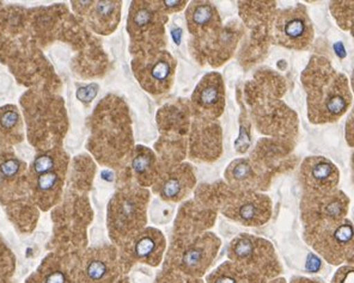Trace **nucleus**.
<instances>
[{
	"instance_id": "c85d7f7f",
	"label": "nucleus",
	"mask_w": 354,
	"mask_h": 283,
	"mask_svg": "<svg viewBox=\"0 0 354 283\" xmlns=\"http://www.w3.org/2000/svg\"><path fill=\"white\" fill-rule=\"evenodd\" d=\"M163 4H165L164 5L165 9L180 10L186 3L185 1H163Z\"/></svg>"
},
{
	"instance_id": "b1692460",
	"label": "nucleus",
	"mask_w": 354,
	"mask_h": 283,
	"mask_svg": "<svg viewBox=\"0 0 354 283\" xmlns=\"http://www.w3.org/2000/svg\"><path fill=\"white\" fill-rule=\"evenodd\" d=\"M54 165H55V160H54L53 157L41 155L35 160L34 168H35L36 173L42 175V173H50L54 168Z\"/></svg>"
},
{
	"instance_id": "ddd939ff",
	"label": "nucleus",
	"mask_w": 354,
	"mask_h": 283,
	"mask_svg": "<svg viewBox=\"0 0 354 283\" xmlns=\"http://www.w3.org/2000/svg\"><path fill=\"white\" fill-rule=\"evenodd\" d=\"M195 110L200 115L217 117L224 108V86L218 75H209L201 80L193 96Z\"/></svg>"
},
{
	"instance_id": "4468645a",
	"label": "nucleus",
	"mask_w": 354,
	"mask_h": 283,
	"mask_svg": "<svg viewBox=\"0 0 354 283\" xmlns=\"http://www.w3.org/2000/svg\"><path fill=\"white\" fill-rule=\"evenodd\" d=\"M131 248L133 256L136 257L138 261L150 266H158L165 248V240L160 231L147 228L139 232L132 239Z\"/></svg>"
},
{
	"instance_id": "5701e85b",
	"label": "nucleus",
	"mask_w": 354,
	"mask_h": 283,
	"mask_svg": "<svg viewBox=\"0 0 354 283\" xmlns=\"http://www.w3.org/2000/svg\"><path fill=\"white\" fill-rule=\"evenodd\" d=\"M347 266L341 268L333 279V283H354V253L348 258Z\"/></svg>"
},
{
	"instance_id": "4be33fe9",
	"label": "nucleus",
	"mask_w": 354,
	"mask_h": 283,
	"mask_svg": "<svg viewBox=\"0 0 354 283\" xmlns=\"http://www.w3.org/2000/svg\"><path fill=\"white\" fill-rule=\"evenodd\" d=\"M41 281L44 283H73L70 275L57 263H47L44 262L41 266L40 271L37 273Z\"/></svg>"
},
{
	"instance_id": "20e7f679",
	"label": "nucleus",
	"mask_w": 354,
	"mask_h": 283,
	"mask_svg": "<svg viewBox=\"0 0 354 283\" xmlns=\"http://www.w3.org/2000/svg\"><path fill=\"white\" fill-rule=\"evenodd\" d=\"M232 261L257 274L274 276L279 274V264L274 250L268 242L252 235H242L231 243Z\"/></svg>"
},
{
	"instance_id": "f3484780",
	"label": "nucleus",
	"mask_w": 354,
	"mask_h": 283,
	"mask_svg": "<svg viewBox=\"0 0 354 283\" xmlns=\"http://www.w3.org/2000/svg\"><path fill=\"white\" fill-rule=\"evenodd\" d=\"M187 21L192 32L196 35L199 32H208L218 24L216 9L208 3H193L187 11Z\"/></svg>"
},
{
	"instance_id": "a211bd4d",
	"label": "nucleus",
	"mask_w": 354,
	"mask_h": 283,
	"mask_svg": "<svg viewBox=\"0 0 354 283\" xmlns=\"http://www.w3.org/2000/svg\"><path fill=\"white\" fill-rule=\"evenodd\" d=\"M227 176L234 184L241 186L245 191L260 188L259 168H255L249 160H237L231 165Z\"/></svg>"
},
{
	"instance_id": "9d476101",
	"label": "nucleus",
	"mask_w": 354,
	"mask_h": 283,
	"mask_svg": "<svg viewBox=\"0 0 354 283\" xmlns=\"http://www.w3.org/2000/svg\"><path fill=\"white\" fill-rule=\"evenodd\" d=\"M340 173L337 165L324 157H309L301 168V182L306 194H326L337 189Z\"/></svg>"
},
{
	"instance_id": "6ab92c4d",
	"label": "nucleus",
	"mask_w": 354,
	"mask_h": 283,
	"mask_svg": "<svg viewBox=\"0 0 354 283\" xmlns=\"http://www.w3.org/2000/svg\"><path fill=\"white\" fill-rule=\"evenodd\" d=\"M120 3H114V1H101L95 5L93 12H91V21L93 24L98 26V31L101 32H106L111 31V26L116 27L118 18H119Z\"/></svg>"
},
{
	"instance_id": "473e14b6",
	"label": "nucleus",
	"mask_w": 354,
	"mask_h": 283,
	"mask_svg": "<svg viewBox=\"0 0 354 283\" xmlns=\"http://www.w3.org/2000/svg\"><path fill=\"white\" fill-rule=\"evenodd\" d=\"M352 170H353V182H354V153H353V157H352Z\"/></svg>"
},
{
	"instance_id": "6e6552de",
	"label": "nucleus",
	"mask_w": 354,
	"mask_h": 283,
	"mask_svg": "<svg viewBox=\"0 0 354 283\" xmlns=\"http://www.w3.org/2000/svg\"><path fill=\"white\" fill-rule=\"evenodd\" d=\"M348 197L337 189L326 194H306L301 202L303 220L306 225L342 220L348 211Z\"/></svg>"
},
{
	"instance_id": "dca6fc26",
	"label": "nucleus",
	"mask_w": 354,
	"mask_h": 283,
	"mask_svg": "<svg viewBox=\"0 0 354 283\" xmlns=\"http://www.w3.org/2000/svg\"><path fill=\"white\" fill-rule=\"evenodd\" d=\"M208 283H265V281L262 279V275L235 262H229L208 276Z\"/></svg>"
},
{
	"instance_id": "9b49d317",
	"label": "nucleus",
	"mask_w": 354,
	"mask_h": 283,
	"mask_svg": "<svg viewBox=\"0 0 354 283\" xmlns=\"http://www.w3.org/2000/svg\"><path fill=\"white\" fill-rule=\"evenodd\" d=\"M219 248V240L212 233L203 235L191 244L182 255L181 269L187 274L201 276L212 264Z\"/></svg>"
},
{
	"instance_id": "bb28decb",
	"label": "nucleus",
	"mask_w": 354,
	"mask_h": 283,
	"mask_svg": "<svg viewBox=\"0 0 354 283\" xmlns=\"http://www.w3.org/2000/svg\"><path fill=\"white\" fill-rule=\"evenodd\" d=\"M346 140L351 147H354V109L346 124Z\"/></svg>"
},
{
	"instance_id": "c756f323",
	"label": "nucleus",
	"mask_w": 354,
	"mask_h": 283,
	"mask_svg": "<svg viewBox=\"0 0 354 283\" xmlns=\"http://www.w3.org/2000/svg\"><path fill=\"white\" fill-rule=\"evenodd\" d=\"M27 283H44L41 281L40 276L37 274L31 275L30 277L27 280Z\"/></svg>"
},
{
	"instance_id": "412c9836",
	"label": "nucleus",
	"mask_w": 354,
	"mask_h": 283,
	"mask_svg": "<svg viewBox=\"0 0 354 283\" xmlns=\"http://www.w3.org/2000/svg\"><path fill=\"white\" fill-rule=\"evenodd\" d=\"M330 11L339 27L354 37V1H333Z\"/></svg>"
},
{
	"instance_id": "423d86ee",
	"label": "nucleus",
	"mask_w": 354,
	"mask_h": 283,
	"mask_svg": "<svg viewBox=\"0 0 354 283\" xmlns=\"http://www.w3.org/2000/svg\"><path fill=\"white\" fill-rule=\"evenodd\" d=\"M133 67L138 80L149 92H165L170 88L175 62L167 52L142 55L134 60Z\"/></svg>"
},
{
	"instance_id": "7ed1b4c3",
	"label": "nucleus",
	"mask_w": 354,
	"mask_h": 283,
	"mask_svg": "<svg viewBox=\"0 0 354 283\" xmlns=\"http://www.w3.org/2000/svg\"><path fill=\"white\" fill-rule=\"evenodd\" d=\"M147 195L144 191H126L116 195L109 204V230L114 239L134 238L145 225Z\"/></svg>"
},
{
	"instance_id": "f03ea898",
	"label": "nucleus",
	"mask_w": 354,
	"mask_h": 283,
	"mask_svg": "<svg viewBox=\"0 0 354 283\" xmlns=\"http://www.w3.org/2000/svg\"><path fill=\"white\" fill-rule=\"evenodd\" d=\"M306 238L330 264L345 263L354 253V225L347 219L306 225Z\"/></svg>"
},
{
	"instance_id": "f8f14e48",
	"label": "nucleus",
	"mask_w": 354,
	"mask_h": 283,
	"mask_svg": "<svg viewBox=\"0 0 354 283\" xmlns=\"http://www.w3.org/2000/svg\"><path fill=\"white\" fill-rule=\"evenodd\" d=\"M162 14L160 10L151 3H133L129 17V30L133 40L142 42L149 37L151 41L160 35L158 28L163 27L160 23Z\"/></svg>"
},
{
	"instance_id": "a878e982",
	"label": "nucleus",
	"mask_w": 354,
	"mask_h": 283,
	"mask_svg": "<svg viewBox=\"0 0 354 283\" xmlns=\"http://www.w3.org/2000/svg\"><path fill=\"white\" fill-rule=\"evenodd\" d=\"M19 170V163L16 160H8L1 165V173L6 177H12Z\"/></svg>"
},
{
	"instance_id": "393cba45",
	"label": "nucleus",
	"mask_w": 354,
	"mask_h": 283,
	"mask_svg": "<svg viewBox=\"0 0 354 283\" xmlns=\"http://www.w3.org/2000/svg\"><path fill=\"white\" fill-rule=\"evenodd\" d=\"M18 114L15 110H5L0 116V124L5 129H12L18 124Z\"/></svg>"
},
{
	"instance_id": "0eeeda50",
	"label": "nucleus",
	"mask_w": 354,
	"mask_h": 283,
	"mask_svg": "<svg viewBox=\"0 0 354 283\" xmlns=\"http://www.w3.org/2000/svg\"><path fill=\"white\" fill-rule=\"evenodd\" d=\"M226 217L245 226H261L268 222L272 213L270 201L265 195L242 191L232 195L223 206Z\"/></svg>"
},
{
	"instance_id": "39448f33",
	"label": "nucleus",
	"mask_w": 354,
	"mask_h": 283,
	"mask_svg": "<svg viewBox=\"0 0 354 283\" xmlns=\"http://www.w3.org/2000/svg\"><path fill=\"white\" fill-rule=\"evenodd\" d=\"M273 37L278 45L291 49L309 47L314 29L306 8L298 5L279 11L273 21Z\"/></svg>"
},
{
	"instance_id": "2f4dec72",
	"label": "nucleus",
	"mask_w": 354,
	"mask_h": 283,
	"mask_svg": "<svg viewBox=\"0 0 354 283\" xmlns=\"http://www.w3.org/2000/svg\"><path fill=\"white\" fill-rule=\"evenodd\" d=\"M176 283H195V281H189V280H186V281H181V282H176ZM199 283V282H196Z\"/></svg>"
},
{
	"instance_id": "f257e3e1",
	"label": "nucleus",
	"mask_w": 354,
	"mask_h": 283,
	"mask_svg": "<svg viewBox=\"0 0 354 283\" xmlns=\"http://www.w3.org/2000/svg\"><path fill=\"white\" fill-rule=\"evenodd\" d=\"M308 98V114L313 124H330L340 119L352 103L350 85L330 61L313 57L301 75Z\"/></svg>"
},
{
	"instance_id": "72a5a7b5",
	"label": "nucleus",
	"mask_w": 354,
	"mask_h": 283,
	"mask_svg": "<svg viewBox=\"0 0 354 283\" xmlns=\"http://www.w3.org/2000/svg\"><path fill=\"white\" fill-rule=\"evenodd\" d=\"M352 89H353V92H354V71H353V75H352Z\"/></svg>"
},
{
	"instance_id": "2eb2a0df",
	"label": "nucleus",
	"mask_w": 354,
	"mask_h": 283,
	"mask_svg": "<svg viewBox=\"0 0 354 283\" xmlns=\"http://www.w3.org/2000/svg\"><path fill=\"white\" fill-rule=\"evenodd\" d=\"M194 178L188 166L177 168L162 179L158 191L162 199L167 201H180L193 188Z\"/></svg>"
},
{
	"instance_id": "1a4fd4ad",
	"label": "nucleus",
	"mask_w": 354,
	"mask_h": 283,
	"mask_svg": "<svg viewBox=\"0 0 354 283\" xmlns=\"http://www.w3.org/2000/svg\"><path fill=\"white\" fill-rule=\"evenodd\" d=\"M120 266L113 248L90 250L85 255L78 273V283H116Z\"/></svg>"
},
{
	"instance_id": "7c9ffc66",
	"label": "nucleus",
	"mask_w": 354,
	"mask_h": 283,
	"mask_svg": "<svg viewBox=\"0 0 354 283\" xmlns=\"http://www.w3.org/2000/svg\"><path fill=\"white\" fill-rule=\"evenodd\" d=\"M291 283H319L316 282V281H311V280L304 279V277H297V279H293L292 282Z\"/></svg>"
},
{
	"instance_id": "aec40b11",
	"label": "nucleus",
	"mask_w": 354,
	"mask_h": 283,
	"mask_svg": "<svg viewBox=\"0 0 354 283\" xmlns=\"http://www.w3.org/2000/svg\"><path fill=\"white\" fill-rule=\"evenodd\" d=\"M133 168L138 176L140 178L142 184L150 183L151 179L155 176L156 173V158L150 150L145 147H138L134 159H133Z\"/></svg>"
},
{
	"instance_id": "cd10ccee",
	"label": "nucleus",
	"mask_w": 354,
	"mask_h": 283,
	"mask_svg": "<svg viewBox=\"0 0 354 283\" xmlns=\"http://www.w3.org/2000/svg\"><path fill=\"white\" fill-rule=\"evenodd\" d=\"M319 269H321V261H319V257H316L311 253L308 257V261H306V270L309 273H317Z\"/></svg>"
}]
</instances>
